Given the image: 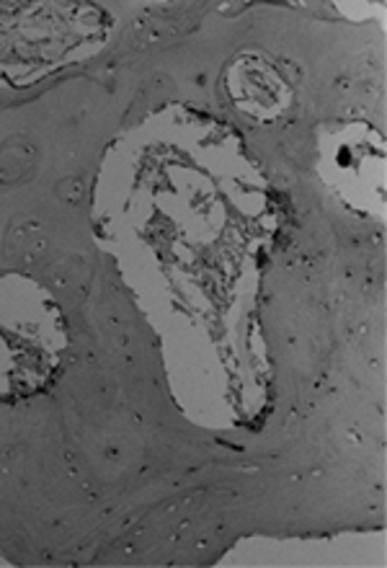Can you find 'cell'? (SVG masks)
Returning <instances> with one entry per match:
<instances>
[{
    "mask_svg": "<svg viewBox=\"0 0 387 568\" xmlns=\"http://www.w3.org/2000/svg\"><path fill=\"white\" fill-rule=\"evenodd\" d=\"M65 321L42 287L0 277V400H21L54 381L65 354Z\"/></svg>",
    "mask_w": 387,
    "mask_h": 568,
    "instance_id": "cell-2",
    "label": "cell"
},
{
    "mask_svg": "<svg viewBox=\"0 0 387 568\" xmlns=\"http://www.w3.org/2000/svg\"><path fill=\"white\" fill-rule=\"evenodd\" d=\"M227 97L243 116L274 122L292 106V89L279 68L258 52H243L231 62L225 78Z\"/></svg>",
    "mask_w": 387,
    "mask_h": 568,
    "instance_id": "cell-4",
    "label": "cell"
},
{
    "mask_svg": "<svg viewBox=\"0 0 387 568\" xmlns=\"http://www.w3.org/2000/svg\"><path fill=\"white\" fill-rule=\"evenodd\" d=\"M112 19L93 0H0V85H31L104 50Z\"/></svg>",
    "mask_w": 387,
    "mask_h": 568,
    "instance_id": "cell-1",
    "label": "cell"
},
{
    "mask_svg": "<svg viewBox=\"0 0 387 568\" xmlns=\"http://www.w3.org/2000/svg\"><path fill=\"white\" fill-rule=\"evenodd\" d=\"M320 169L352 210L385 207V142L367 124H346L323 142Z\"/></svg>",
    "mask_w": 387,
    "mask_h": 568,
    "instance_id": "cell-3",
    "label": "cell"
}]
</instances>
